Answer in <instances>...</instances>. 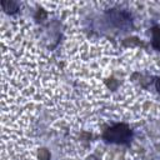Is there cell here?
<instances>
[{"label":"cell","mask_w":160,"mask_h":160,"mask_svg":"<svg viewBox=\"0 0 160 160\" xmlns=\"http://www.w3.org/2000/svg\"><path fill=\"white\" fill-rule=\"evenodd\" d=\"M104 138L110 142H125L130 138V129L124 124H118L108 129Z\"/></svg>","instance_id":"1"},{"label":"cell","mask_w":160,"mask_h":160,"mask_svg":"<svg viewBox=\"0 0 160 160\" xmlns=\"http://www.w3.org/2000/svg\"><path fill=\"white\" fill-rule=\"evenodd\" d=\"M155 86H156V90H159V91H160V79H158V80H156Z\"/></svg>","instance_id":"3"},{"label":"cell","mask_w":160,"mask_h":160,"mask_svg":"<svg viewBox=\"0 0 160 160\" xmlns=\"http://www.w3.org/2000/svg\"><path fill=\"white\" fill-rule=\"evenodd\" d=\"M151 44H152V46L156 50H160V29H158V28H155L152 30V40H151Z\"/></svg>","instance_id":"2"}]
</instances>
